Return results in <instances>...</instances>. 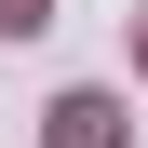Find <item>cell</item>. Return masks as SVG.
<instances>
[{
	"label": "cell",
	"mask_w": 148,
	"mask_h": 148,
	"mask_svg": "<svg viewBox=\"0 0 148 148\" xmlns=\"http://www.w3.org/2000/svg\"><path fill=\"white\" fill-rule=\"evenodd\" d=\"M40 148H135V121H121V94H54V108H40Z\"/></svg>",
	"instance_id": "obj_1"
},
{
	"label": "cell",
	"mask_w": 148,
	"mask_h": 148,
	"mask_svg": "<svg viewBox=\"0 0 148 148\" xmlns=\"http://www.w3.org/2000/svg\"><path fill=\"white\" fill-rule=\"evenodd\" d=\"M54 27V0H0V40H40Z\"/></svg>",
	"instance_id": "obj_2"
},
{
	"label": "cell",
	"mask_w": 148,
	"mask_h": 148,
	"mask_svg": "<svg viewBox=\"0 0 148 148\" xmlns=\"http://www.w3.org/2000/svg\"><path fill=\"white\" fill-rule=\"evenodd\" d=\"M135 67H148V40H135Z\"/></svg>",
	"instance_id": "obj_3"
}]
</instances>
